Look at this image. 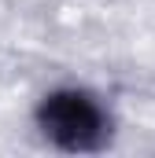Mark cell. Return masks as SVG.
Here are the masks:
<instances>
[{"label":"cell","mask_w":155,"mask_h":158,"mask_svg":"<svg viewBox=\"0 0 155 158\" xmlns=\"http://www.w3.org/2000/svg\"><path fill=\"white\" fill-rule=\"evenodd\" d=\"M41 129L63 151H96L107 136L104 110L85 92H52L41 103Z\"/></svg>","instance_id":"6da1fadb"}]
</instances>
